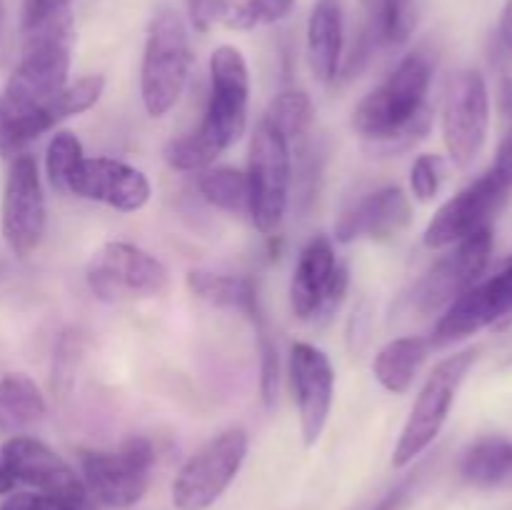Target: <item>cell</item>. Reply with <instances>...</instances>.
<instances>
[{
  "mask_svg": "<svg viewBox=\"0 0 512 510\" xmlns=\"http://www.w3.org/2000/svg\"><path fill=\"white\" fill-rule=\"evenodd\" d=\"M25 48L0 95V155H18L40 135L63 123L60 93L68 85L73 53V10L23 25Z\"/></svg>",
  "mask_w": 512,
  "mask_h": 510,
  "instance_id": "1",
  "label": "cell"
},
{
  "mask_svg": "<svg viewBox=\"0 0 512 510\" xmlns=\"http://www.w3.org/2000/svg\"><path fill=\"white\" fill-rule=\"evenodd\" d=\"M250 70L235 45H218L210 55V93L203 120L190 133L165 145V163L178 173H200L233 148L248 128Z\"/></svg>",
  "mask_w": 512,
  "mask_h": 510,
  "instance_id": "2",
  "label": "cell"
},
{
  "mask_svg": "<svg viewBox=\"0 0 512 510\" xmlns=\"http://www.w3.org/2000/svg\"><path fill=\"white\" fill-rule=\"evenodd\" d=\"M433 58L423 50L405 55L393 73L358 103L353 128L373 143L375 153H400L418 143L433 123L428 90Z\"/></svg>",
  "mask_w": 512,
  "mask_h": 510,
  "instance_id": "3",
  "label": "cell"
},
{
  "mask_svg": "<svg viewBox=\"0 0 512 510\" xmlns=\"http://www.w3.org/2000/svg\"><path fill=\"white\" fill-rule=\"evenodd\" d=\"M193 70L188 25L170 5H160L148 23L143 65H140V98L150 118H163L178 105Z\"/></svg>",
  "mask_w": 512,
  "mask_h": 510,
  "instance_id": "4",
  "label": "cell"
},
{
  "mask_svg": "<svg viewBox=\"0 0 512 510\" xmlns=\"http://www.w3.org/2000/svg\"><path fill=\"white\" fill-rule=\"evenodd\" d=\"M475 360H478V350L468 348L435 365V370L420 388L413 408H410L403 433H400L398 445L393 450L395 468L410 465L433 445V440L438 438L445 420H448L450 410H453L455 395H458L463 380L468 378Z\"/></svg>",
  "mask_w": 512,
  "mask_h": 510,
  "instance_id": "5",
  "label": "cell"
},
{
  "mask_svg": "<svg viewBox=\"0 0 512 510\" xmlns=\"http://www.w3.org/2000/svg\"><path fill=\"white\" fill-rule=\"evenodd\" d=\"M80 478L90 498L108 508H133L148 493L155 448L143 435H130L113 450H80Z\"/></svg>",
  "mask_w": 512,
  "mask_h": 510,
  "instance_id": "6",
  "label": "cell"
},
{
  "mask_svg": "<svg viewBox=\"0 0 512 510\" xmlns=\"http://www.w3.org/2000/svg\"><path fill=\"white\" fill-rule=\"evenodd\" d=\"M248 455V430L233 425L200 445L173 480L175 510H208L238 478Z\"/></svg>",
  "mask_w": 512,
  "mask_h": 510,
  "instance_id": "7",
  "label": "cell"
},
{
  "mask_svg": "<svg viewBox=\"0 0 512 510\" xmlns=\"http://www.w3.org/2000/svg\"><path fill=\"white\" fill-rule=\"evenodd\" d=\"M85 280L98 300L123 303L163 295L170 285V273L163 260L140 245L110 240L90 255Z\"/></svg>",
  "mask_w": 512,
  "mask_h": 510,
  "instance_id": "8",
  "label": "cell"
},
{
  "mask_svg": "<svg viewBox=\"0 0 512 510\" xmlns=\"http://www.w3.org/2000/svg\"><path fill=\"white\" fill-rule=\"evenodd\" d=\"M248 215L255 228L273 238L288 210L293 153L270 125L260 120L248 153Z\"/></svg>",
  "mask_w": 512,
  "mask_h": 510,
  "instance_id": "9",
  "label": "cell"
},
{
  "mask_svg": "<svg viewBox=\"0 0 512 510\" xmlns=\"http://www.w3.org/2000/svg\"><path fill=\"white\" fill-rule=\"evenodd\" d=\"M450 253L435 260L428 273L415 283L410 293V308L418 315H433L448 308L455 298L478 283L483 270L488 268L493 253V228H480L460 243L450 245Z\"/></svg>",
  "mask_w": 512,
  "mask_h": 510,
  "instance_id": "10",
  "label": "cell"
},
{
  "mask_svg": "<svg viewBox=\"0 0 512 510\" xmlns=\"http://www.w3.org/2000/svg\"><path fill=\"white\" fill-rule=\"evenodd\" d=\"M48 223L43 180L30 153H18L8 168L0 200V230L18 258H28L40 248Z\"/></svg>",
  "mask_w": 512,
  "mask_h": 510,
  "instance_id": "11",
  "label": "cell"
},
{
  "mask_svg": "<svg viewBox=\"0 0 512 510\" xmlns=\"http://www.w3.org/2000/svg\"><path fill=\"white\" fill-rule=\"evenodd\" d=\"M348 265L335 258L333 240L315 235L300 253L290 280V308L298 320H320L338 313L348 293Z\"/></svg>",
  "mask_w": 512,
  "mask_h": 510,
  "instance_id": "12",
  "label": "cell"
},
{
  "mask_svg": "<svg viewBox=\"0 0 512 510\" xmlns=\"http://www.w3.org/2000/svg\"><path fill=\"white\" fill-rule=\"evenodd\" d=\"M508 318H512V258L445 308L430 343L433 348H445Z\"/></svg>",
  "mask_w": 512,
  "mask_h": 510,
  "instance_id": "13",
  "label": "cell"
},
{
  "mask_svg": "<svg viewBox=\"0 0 512 510\" xmlns=\"http://www.w3.org/2000/svg\"><path fill=\"white\" fill-rule=\"evenodd\" d=\"M490 95L480 70H463L450 83L443 105V140L460 168L473 163L488 140Z\"/></svg>",
  "mask_w": 512,
  "mask_h": 510,
  "instance_id": "14",
  "label": "cell"
},
{
  "mask_svg": "<svg viewBox=\"0 0 512 510\" xmlns=\"http://www.w3.org/2000/svg\"><path fill=\"white\" fill-rule=\"evenodd\" d=\"M510 188L488 170L478 180L460 190L458 195L440 205L430 218L428 228L423 233L425 248L443 250L460 243L468 235L478 233L480 228H488L490 218L500 210V205L508 198Z\"/></svg>",
  "mask_w": 512,
  "mask_h": 510,
  "instance_id": "15",
  "label": "cell"
},
{
  "mask_svg": "<svg viewBox=\"0 0 512 510\" xmlns=\"http://www.w3.org/2000/svg\"><path fill=\"white\" fill-rule=\"evenodd\" d=\"M0 455H3L15 483H25L35 488V493L53 495V498L90 508L93 498H90L83 478L70 468L68 460L60 458L43 440L30 438V435H13L10 440H5Z\"/></svg>",
  "mask_w": 512,
  "mask_h": 510,
  "instance_id": "16",
  "label": "cell"
},
{
  "mask_svg": "<svg viewBox=\"0 0 512 510\" xmlns=\"http://www.w3.org/2000/svg\"><path fill=\"white\" fill-rule=\"evenodd\" d=\"M290 383L298 403L303 443L313 448L325 433L335 395V370L328 355L313 343H295L290 350Z\"/></svg>",
  "mask_w": 512,
  "mask_h": 510,
  "instance_id": "17",
  "label": "cell"
},
{
  "mask_svg": "<svg viewBox=\"0 0 512 510\" xmlns=\"http://www.w3.org/2000/svg\"><path fill=\"white\" fill-rule=\"evenodd\" d=\"M68 193L103 203L120 213H135L153 195L148 175L115 158H83L68 180Z\"/></svg>",
  "mask_w": 512,
  "mask_h": 510,
  "instance_id": "18",
  "label": "cell"
},
{
  "mask_svg": "<svg viewBox=\"0 0 512 510\" xmlns=\"http://www.w3.org/2000/svg\"><path fill=\"white\" fill-rule=\"evenodd\" d=\"M413 220V205L400 185H385L355 200L335 223V240H390L398 238Z\"/></svg>",
  "mask_w": 512,
  "mask_h": 510,
  "instance_id": "19",
  "label": "cell"
},
{
  "mask_svg": "<svg viewBox=\"0 0 512 510\" xmlns=\"http://www.w3.org/2000/svg\"><path fill=\"white\" fill-rule=\"evenodd\" d=\"M345 13L343 0H315L308 15L305 48H308L310 73L320 83H333L343 65Z\"/></svg>",
  "mask_w": 512,
  "mask_h": 510,
  "instance_id": "20",
  "label": "cell"
},
{
  "mask_svg": "<svg viewBox=\"0 0 512 510\" xmlns=\"http://www.w3.org/2000/svg\"><path fill=\"white\" fill-rule=\"evenodd\" d=\"M430 350H433L430 338H420V335L390 340L373 358L375 380L393 395L408 393L423 363L428 360Z\"/></svg>",
  "mask_w": 512,
  "mask_h": 510,
  "instance_id": "21",
  "label": "cell"
},
{
  "mask_svg": "<svg viewBox=\"0 0 512 510\" xmlns=\"http://www.w3.org/2000/svg\"><path fill=\"white\" fill-rule=\"evenodd\" d=\"M188 290L198 300L215 305V308H228L238 310V313L248 315L250 323L263 315L258 300V288L250 278L243 275H220L210 273V270H190L188 278Z\"/></svg>",
  "mask_w": 512,
  "mask_h": 510,
  "instance_id": "22",
  "label": "cell"
},
{
  "mask_svg": "<svg viewBox=\"0 0 512 510\" xmlns=\"http://www.w3.org/2000/svg\"><path fill=\"white\" fill-rule=\"evenodd\" d=\"M460 475L475 488H495L512 475V440L505 435H483L460 458Z\"/></svg>",
  "mask_w": 512,
  "mask_h": 510,
  "instance_id": "23",
  "label": "cell"
},
{
  "mask_svg": "<svg viewBox=\"0 0 512 510\" xmlns=\"http://www.w3.org/2000/svg\"><path fill=\"white\" fill-rule=\"evenodd\" d=\"M45 415V398L38 383L25 373L0 378V433L20 435Z\"/></svg>",
  "mask_w": 512,
  "mask_h": 510,
  "instance_id": "24",
  "label": "cell"
},
{
  "mask_svg": "<svg viewBox=\"0 0 512 510\" xmlns=\"http://www.w3.org/2000/svg\"><path fill=\"white\" fill-rule=\"evenodd\" d=\"M313 120L315 105L303 90H285V93L275 95L263 115V123L270 125L288 143L290 153H303L305 140L313 130Z\"/></svg>",
  "mask_w": 512,
  "mask_h": 510,
  "instance_id": "25",
  "label": "cell"
},
{
  "mask_svg": "<svg viewBox=\"0 0 512 510\" xmlns=\"http://www.w3.org/2000/svg\"><path fill=\"white\" fill-rule=\"evenodd\" d=\"M295 10V0H213L210 20L228 30H248L275 25Z\"/></svg>",
  "mask_w": 512,
  "mask_h": 510,
  "instance_id": "26",
  "label": "cell"
},
{
  "mask_svg": "<svg viewBox=\"0 0 512 510\" xmlns=\"http://www.w3.org/2000/svg\"><path fill=\"white\" fill-rule=\"evenodd\" d=\"M198 190L210 205L235 215H248V178L230 165H210L198 173Z\"/></svg>",
  "mask_w": 512,
  "mask_h": 510,
  "instance_id": "27",
  "label": "cell"
},
{
  "mask_svg": "<svg viewBox=\"0 0 512 510\" xmlns=\"http://www.w3.org/2000/svg\"><path fill=\"white\" fill-rule=\"evenodd\" d=\"M370 25L380 45H390V48L405 45L418 25L415 0H378Z\"/></svg>",
  "mask_w": 512,
  "mask_h": 510,
  "instance_id": "28",
  "label": "cell"
},
{
  "mask_svg": "<svg viewBox=\"0 0 512 510\" xmlns=\"http://www.w3.org/2000/svg\"><path fill=\"white\" fill-rule=\"evenodd\" d=\"M83 143L70 130H58L45 150V173L58 193H68V180L83 160Z\"/></svg>",
  "mask_w": 512,
  "mask_h": 510,
  "instance_id": "29",
  "label": "cell"
},
{
  "mask_svg": "<svg viewBox=\"0 0 512 510\" xmlns=\"http://www.w3.org/2000/svg\"><path fill=\"white\" fill-rule=\"evenodd\" d=\"M255 333H258V353H260V398L268 410L275 408L278 403V388H280V355L275 338L270 335L268 325H265L263 315L255 320Z\"/></svg>",
  "mask_w": 512,
  "mask_h": 510,
  "instance_id": "30",
  "label": "cell"
},
{
  "mask_svg": "<svg viewBox=\"0 0 512 510\" xmlns=\"http://www.w3.org/2000/svg\"><path fill=\"white\" fill-rule=\"evenodd\" d=\"M445 175V160L435 153H423L415 158L413 168H410V190L420 203H428L438 195L440 185H443Z\"/></svg>",
  "mask_w": 512,
  "mask_h": 510,
  "instance_id": "31",
  "label": "cell"
},
{
  "mask_svg": "<svg viewBox=\"0 0 512 510\" xmlns=\"http://www.w3.org/2000/svg\"><path fill=\"white\" fill-rule=\"evenodd\" d=\"M0 510H93L88 505H75L63 498L45 493H15L0 505Z\"/></svg>",
  "mask_w": 512,
  "mask_h": 510,
  "instance_id": "32",
  "label": "cell"
},
{
  "mask_svg": "<svg viewBox=\"0 0 512 510\" xmlns=\"http://www.w3.org/2000/svg\"><path fill=\"white\" fill-rule=\"evenodd\" d=\"M490 170H493V173L512 190V120H510V128L505 130V135L500 138L498 153H495V160L493 165H490Z\"/></svg>",
  "mask_w": 512,
  "mask_h": 510,
  "instance_id": "33",
  "label": "cell"
},
{
  "mask_svg": "<svg viewBox=\"0 0 512 510\" xmlns=\"http://www.w3.org/2000/svg\"><path fill=\"white\" fill-rule=\"evenodd\" d=\"M65 8H70V0H23V25L38 23Z\"/></svg>",
  "mask_w": 512,
  "mask_h": 510,
  "instance_id": "34",
  "label": "cell"
},
{
  "mask_svg": "<svg viewBox=\"0 0 512 510\" xmlns=\"http://www.w3.org/2000/svg\"><path fill=\"white\" fill-rule=\"evenodd\" d=\"M210 3L213 0H188V13H190V23L198 33H208L213 20H210Z\"/></svg>",
  "mask_w": 512,
  "mask_h": 510,
  "instance_id": "35",
  "label": "cell"
},
{
  "mask_svg": "<svg viewBox=\"0 0 512 510\" xmlns=\"http://www.w3.org/2000/svg\"><path fill=\"white\" fill-rule=\"evenodd\" d=\"M498 38L500 43L512 53V0H508L500 13V23H498Z\"/></svg>",
  "mask_w": 512,
  "mask_h": 510,
  "instance_id": "36",
  "label": "cell"
},
{
  "mask_svg": "<svg viewBox=\"0 0 512 510\" xmlns=\"http://www.w3.org/2000/svg\"><path fill=\"white\" fill-rule=\"evenodd\" d=\"M500 110H503V115H508L512 120V78H505L503 83H500Z\"/></svg>",
  "mask_w": 512,
  "mask_h": 510,
  "instance_id": "37",
  "label": "cell"
},
{
  "mask_svg": "<svg viewBox=\"0 0 512 510\" xmlns=\"http://www.w3.org/2000/svg\"><path fill=\"white\" fill-rule=\"evenodd\" d=\"M13 488H15V478H13V475H10L8 465H5L3 455H0V495L10 493V490H13Z\"/></svg>",
  "mask_w": 512,
  "mask_h": 510,
  "instance_id": "38",
  "label": "cell"
},
{
  "mask_svg": "<svg viewBox=\"0 0 512 510\" xmlns=\"http://www.w3.org/2000/svg\"><path fill=\"white\" fill-rule=\"evenodd\" d=\"M0 15H3V3H0Z\"/></svg>",
  "mask_w": 512,
  "mask_h": 510,
  "instance_id": "39",
  "label": "cell"
}]
</instances>
